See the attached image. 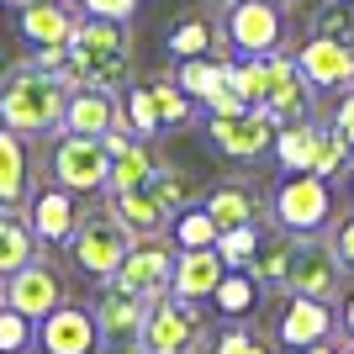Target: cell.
<instances>
[{"label": "cell", "instance_id": "obj_33", "mask_svg": "<svg viewBox=\"0 0 354 354\" xmlns=\"http://www.w3.org/2000/svg\"><path fill=\"white\" fill-rule=\"evenodd\" d=\"M122 122H127L138 138H148V143L164 133V117H159V106H153V95H148V85L122 90Z\"/></svg>", "mask_w": 354, "mask_h": 354}, {"label": "cell", "instance_id": "obj_37", "mask_svg": "<svg viewBox=\"0 0 354 354\" xmlns=\"http://www.w3.org/2000/svg\"><path fill=\"white\" fill-rule=\"evenodd\" d=\"M32 344H37V323L11 301H0V354H27Z\"/></svg>", "mask_w": 354, "mask_h": 354}, {"label": "cell", "instance_id": "obj_39", "mask_svg": "<svg viewBox=\"0 0 354 354\" xmlns=\"http://www.w3.org/2000/svg\"><path fill=\"white\" fill-rule=\"evenodd\" d=\"M153 185H159V196L169 201V212H185V207L196 201L191 175H185V169H175V164H159V169H153Z\"/></svg>", "mask_w": 354, "mask_h": 354}, {"label": "cell", "instance_id": "obj_25", "mask_svg": "<svg viewBox=\"0 0 354 354\" xmlns=\"http://www.w3.org/2000/svg\"><path fill=\"white\" fill-rule=\"evenodd\" d=\"M169 74H175V85L185 90L196 106H207L212 90L227 85V59H212V53H201V59H180Z\"/></svg>", "mask_w": 354, "mask_h": 354}, {"label": "cell", "instance_id": "obj_19", "mask_svg": "<svg viewBox=\"0 0 354 354\" xmlns=\"http://www.w3.org/2000/svg\"><path fill=\"white\" fill-rule=\"evenodd\" d=\"M333 307L328 301H317V296H296L281 307V323H275V339L286 344V349H307V344H323L333 339Z\"/></svg>", "mask_w": 354, "mask_h": 354}, {"label": "cell", "instance_id": "obj_43", "mask_svg": "<svg viewBox=\"0 0 354 354\" xmlns=\"http://www.w3.org/2000/svg\"><path fill=\"white\" fill-rule=\"evenodd\" d=\"M328 122H333V127H339V138L354 148V85L339 90V101H333V117H328Z\"/></svg>", "mask_w": 354, "mask_h": 354}, {"label": "cell", "instance_id": "obj_1", "mask_svg": "<svg viewBox=\"0 0 354 354\" xmlns=\"http://www.w3.org/2000/svg\"><path fill=\"white\" fill-rule=\"evenodd\" d=\"M69 85H95V90H127L133 85V37L127 21L106 16H80L69 37Z\"/></svg>", "mask_w": 354, "mask_h": 354}, {"label": "cell", "instance_id": "obj_7", "mask_svg": "<svg viewBox=\"0 0 354 354\" xmlns=\"http://www.w3.org/2000/svg\"><path fill=\"white\" fill-rule=\"evenodd\" d=\"M127 249H133V233L111 217V207H106V212H85V217H80V227H74V238H69L74 270H80V275H90V281H111V275H117V265L127 259Z\"/></svg>", "mask_w": 354, "mask_h": 354}, {"label": "cell", "instance_id": "obj_9", "mask_svg": "<svg viewBox=\"0 0 354 354\" xmlns=\"http://www.w3.org/2000/svg\"><path fill=\"white\" fill-rule=\"evenodd\" d=\"M344 275H349V270L339 265V254L328 249V238H317V233L291 238V275H286V291L333 301V296L344 291Z\"/></svg>", "mask_w": 354, "mask_h": 354}, {"label": "cell", "instance_id": "obj_10", "mask_svg": "<svg viewBox=\"0 0 354 354\" xmlns=\"http://www.w3.org/2000/svg\"><path fill=\"white\" fill-rule=\"evenodd\" d=\"M207 143L217 148L222 159H238V164H254L275 148V122L249 106V111H233V117H207Z\"/></svg>", "mask_w": 354, "mask_h": 354}, {"label": "cell", "instance_id": "obj_36", "mask_svg": "<svg viewBox=\"0 0 354 354\" xmlns=\"http://www.w3.org/2000/svg\"><path fill=\"white\" fill-rule=\"evenodd\" d=\"M148 95H153V106H159V117H164V127H180V122L191 117V95L175 85V74H153L148 80Z\"/></svg>", "mask_w": 354, "mask_h": 354}, {"label": "cell", "instance_id": "obj_8", "mask_svg": "<svg viewBox=\"0 0 354 354\" xmlns=\"http://www.w3.org/2000/svg\"><path fill=\"white\" fill-rule=\"evenodd\" d=\"M48 164H53V185H64L74 196H95L111 180V153H106L101 138H90V133H59Z\"/></svg>", "mask_w": 354, "mask_h": 354}, {"label": "cell", "instance_id": "obj_13", "mask_svg": "<svg viewBox=\"0 0 354 354\" xmlns=\"http://www.w3.org/2000/svg\"><path fill=\"white\" fill-rule=\"evenodd\" d=\"M291 59H296V69H301L312 85H317V95H339V90L354 85V43L317 37V32H312L307 43L291 53Z\"/></svg>", "mask_w": 354, "mask_h": 354}, {"label": "cell", "instance_id": "obj_42", "mask_svg": "<svg viewBox=\"0 0 354 354\" xmlns=\"http://www.w3.org/2000/svg\"><path fill=\"white\" fill-rule=\"evenodd\" d=\"M85 16H106V21H133L143 0H74Z\"/></svg>", "mask_w": 354, "mask_h": 354}, {"label": "cell", "instance_id": "obj_46", "mask_svg": "<svg viewBox=\"0 0 354 354\" xmlns=\"http://www.w3.org/2000/svg\"><path fill=\"white\" fill-rule=\"evenodd\" d=\"M270 6H281V11H286V6H296V0H270Z\"/></svg>", "mask_w": 354, "mask_h": 354}, {"label": "cell", "instance_id": "obj_6", "mask_svg": "<svg viewBox=\"0 0 354 354\" xmlns=\"http://www.w3.org/2000/svg\"><path fill=\"white\" fill-rule=\"evenodd\" d=\"M217 37L233 48V59H265V53H281L286 11H281V6H270V0H233V6H222Z\"/></svg>", "mask_w": 354, "mask_h": 354}, {"label": "cell", "instance_id": "obj_2", "mask_svg": "<svg viewBox=\"0 0 354 354\" xmlns=\"http://www.w3.org/2000/svg\"><path fill=\"white\" fill-rule=\"evenodd\" d=\"M64 101H69V85L59 74L21 64V69H11L0 80V127H11L21 138L64 133Z\"/></svg>", "mask_w": 354, "mask_h": 354}, {"label": "cell", "instance_id": "obj_48", "mask_svg": "<svg viewBox=\"0 0 354 354\" xmlns=\"http://www.w3.org/2000/svg\"><path fill=\"white\" fill-rule=\"evenodd\" d=\"M212 6H217V11H222V6H233V0H212Z\"/></svg>", "mask_w": 354, "mask_h": 354}, {"label": "cell", "instance_id": "obj_40", "mask_svg": "<svg viewBox=\"0 0 354 354\" xmlns=\"http://www.w3.org/2000/svg\"><path fill=\"white\" fill-rule=\"evenodd\" d=\"M227 85L243 106H259V59H227Z\"/></svg>", "mask_w": 354, "mask_h": 354}, {"label": "cell", "instance_id": "obj_35", "mask_svg": "<svg viewBox=\"0 0 354 354\" xmlns=\"http://www.w3.org/2000/svg\"><path fill=\"white\" fill-rule=\"evenodd\" d=\"M207 354H275V344H270L265 333H254V328L238 317L233 328H222V333L207 339Z\"/></svg>", "mask_w": 354, "mask_h": 354}, {"label": "cell", "instance_id": "obj_11", "mask_svg": "<svg viewBox=\"0 0 354 354\" xmlns=\"http://www.w3.org/2000/svg\"><path fill=\"white\" fill-rule=\"evenodd\" d=\"M37 349L43 354H101V323L95 312L80 301H59V307L37 317Z\"/></svg>", "mask_w": 354, "mask_h": 354}, {"label": "cell", "instance_id": "obj_17", "mask_svg": "<svg viewBox=\"0 0 354 354\" xmlns=\"http://www.w3.org/2000/svg\"><path fill=\"white\" fill-rule=\"evenodd\" d=\"M80 16L85 11H80L74 0H27V6L16 11V32H21V43H32V48H69Z\"/></svg>", "mask_w": 354, "mask_h": 354}, {"label": "cell", "instance_id": "obj_47", "mask_svg": "<svg viewBox=\"0 0 354 354\" xmlns=\"http://www.w3.org/2000/svg\"><path fill=\"white\" fill-rule=\"evenodd\" d=\"M6 6H16V11H21V6H27V0H6Z\"/></svg>", "mask_w": 354, "mask_h": 354}, {"label": "cell", "instance_id": "obj_21", "mask_svg": "<svg viewBox=\"0 0 354 354\" xmlns=\"http://www.w3.org/2000/svg\"><path fill=\"white\" fill-rule=\"evenodd\" d=\"M32 153H27V138L0 127V212H27L32 201Z\"/></svg>", "mask_w": 354, "mask_h": 354}, {"label": "cell", "instance_id": "obj_29", "mask_svg": "<svg viewBox=\"0 0 354 354\" xmlns=\"http://www.w3.org/2000/svg\"><path fill=\"white\" fill-rule=\"evenodd\" d=\"M217 217H212L207 207H185V212H175V222H169V243L175 249H217Z\"/></svg>", "mask_w": 354, "mask_h": 354}, {"label": "cell", "instance_id": "obj_4", "mask_svg": "<svg viewBox=\"0 0 354 354\" xmlns=\"http://www.w3.org/2000/svg\"><path fill=\"white\" fill-rule=\"evenodd\" d=\"M328 222H333V191H328V180L312 175V169H291L275 185V196H270V227L301 238V233H323Z\"/></svg>", "mask_w": 354, "mask_h": 354}, {"label": "cell", "instance_id": "obj_23", "mask_svg": "<svg viewBox=\"0 0 354 354\" xmlns=\"http://www.w3.org/2000/svg\"><path fill=\"white\" fill-rule=\"evenodd\" d=\"M37 233H32V222L21 212H0V281H11L16 270H27L37 259Z\"/></svg>", "mask_w": 354, "mask_h": 354}, {"label": "cell", "instance_id": "obj_22", "mask_svg": "<svg viewBox=\"0 0 354 354\" xmlns=\"http://www.w3.org/2000/svg\"><path fill=\"white\" fill-rule=\"evenodd\" d=\"M222 254L217 249H175V270H169V291L185 296V301H201V296L217 291L222 281Z\"/></svg>", "mask_w": 354, "mask_h": 354}, {"label": "cell", "instance_id": "obj_20", "mask_svg": "<svg viewBox=\"0 0 354 354\" xmlns=\"http://www.w3.org/2000/svg\"><path fill=\"white\" fill-rule=\"evenodd\" d=\"M122 122V95L117 90H95V85H69L64 101V133H90L101 138Z\"/></svg>", "mask_w": 354, "mask_h": 354}, {"label": "cell", "instance_id": "obj_18", "mask_svg": "<svg viewBox=\"0 0 354 354\" xmlns=\"http://www.w3.org/2000/svg\"><path fill=\"white\" fill-rule=\"evenodd\" d=\"M21 217L32 222L37 243H69L85 212H80V196H74V191H64V185H43V191H32V201H27Z\"/></svg>", "mask_w": 354, "mask_h": 354}, {"label": "cell", "instance_id": "obj_38", "mask_svg": "<svg viewBox=\"0 0 354 354\" xmlns=\"http://www.w3.org/2000/svg\"><path fill=\"white\" fill-rule=\"evenodd\" d=\"M312 32H317V37L354 43V0H323V11L312 16Z\"/></svg>", "mask_w": 354, "mask_h": 354}, {"label": "cell", "instance_id": "obj_15", "mask_svg": "<svg viewBox=\"0 0 354 354\" xmlns=\"http://www.w3.org/2000/svg\"><path fill=\"white\" fill-rule=\"evenodd\" d=\"M95 323H101V344L106 349H138V333H143L148 317V296L122 291L117 281H106V291L95 296Z\"/></svg>", "mask_w": 354, "mask_h": 354}, {"label": "cell", "instance_id": "obj_12", "mask_svg": "<svg viewBox=\"0 0 354 354\" xmlns=\"http://www.w3.org/2000/svg\"><path fill=\"white\" fill-rule=\"evenodd\" d=\"M169 270H175V243H169V233L133 238V249H127V259L117 265L111 281H117L122 291H133V296H159V291H169Z\"/></svg>", "mask_w": 354, "mask_h": 354}, {"label": "cell", "instance_id": "obj_3", "mask_svg": "<svg viewBox=\"0 0 354 354\" xmlns=\"http://www.w3.org/2000/svg\"><path fill=\"white\" fill-rule=\"evenodd\" d=\"M201 339H207V328H201V301H185V296H175V291L148 296L138 354H196Z\"/></svg>", "mask_w": 354, "mask_h": 354}, {"label": "cell", "instance_id": "obj_32", "mask_svg": "<svg viewBox=\"0 0 354 354\" xmlns=\"http://www.w3.org/2000/svg\"><path fill=\"white\" fill-rule=\"evenodd\" d=\"M354 159V148L339 138V127L333 122H317V148H312V175H323V180H339L344 169H349Z\"/></svg>", "mask_w": 354, "mask_h": 354}, {"label": "cell", "instance_id": "obj_34", "mask_svg": "<svg viewBox=\"0 0 354 354\" xmlns=\"http://www.w3.org/2000/svg\"><path fill=\"white\" fill-rule=\"evenodd\" d=\"M259 243H265V227H259V222H238V227H222L217 233V254H222L227 270H243L254 254H259Z\"/></svg>", "mask_w": 354, "mask_h": 354}, {"label": "cell", "instance_id": "obj_31", "mask_svg": "<svg viewBox=\"0 0 354 354\" xmlns=\"http://www.w3.org/2000/svg\"><path fill=\"white\" fill-rule=\"evenodd\" d=\"M164 43H169L175 59H201V53H217V27H212L207 16H185V21L169 27Z\"/></svg>", "mask_w": 354, "mask_h": 354}, {"label": "cell", "instance_id": "obj_44", "mask_svg": "<svg viewBox=\"0 0 354 354\" xmlns=\"http://www.w3.org/2000/svg\"><path fill=\"white\" fill-rule=\"evenodd\" d=\"M333 323H339V333H344V339L354 344V291L344 296V307H339V317H333Z\"/></svg>", "mask_w": 354, "mask_h": 354}, {"label": "cell", "instance_id": "obj_49", "mask_svg": "<svg viewBox=\"0 0 354 354\" xmlns=\"http://www.w3.org/2000/svg\"><path fill=\"white\" fill-rule=\"evenodd\" d=\"M344 344H349V339H344ZM349 354H354V344H349Z\"/></svg>", "mask_w": 354, "mask_h": 354}, {"label": "cell", "instance_id": "obj_5", "mask_svg": "<svg viewBox=\"0 0 354 354\" xmlns=\"http://www.w3.org/2000/svg\"><path fill=\"white\" fill-rule=\"evenodd\" d=\"M259 111L275 127L281 122H317V85L296 69L291 53H265L259 59Z\"/></svg>", "mask_w": 354, "mask_h": 354}, {"label": "cell", "instance_id": "obj_26", "mask_svg": "<svg viewBox=\"0 0 354 354\" xmlns=\"http://www.w3.org/2000/svg\"><path fill=\"white\" fill-rule=\"evenodd\" d=\"M259 296H265V286L254 281L249 270H222L212 301H217L222 317H254V312H259Z\"/></svg>", "mask_w": 354, "mask_h": 354}, {"label": "cell", "instance_id": "obj_24", "mask_svg": "<svg viewBox=\"0 0 354 354\" xmlns=\"http://www.w3.org/2000/svg\"><path fill=\"white\" fill-rule=\"evenodd\" d=\"M201 207L217 217V227H238V222H259V191L243 185V180H222L212 185Z\"/></svg>", "mask_w": 354, "mask_h": 354}, {"label": "cell", "instance_id": "obj_45", "mask_svg": "<svg viewBox=\"0 0 354 354\" xmlns=\"http://www.w3.org/2000/svg\"><path fill=\"white\" fill-rule=\"evenodd\" d=\"M296 354H349V344L344 339H323V344H307V349H296Z\"/></svg>", "mask_w": 354, "mask_h": 354}, {"label": "cell", "instance_id": "obj_28", "mask_svg": "<svg viewBox=\"0 0 354 354\" xmlns=\"http://www.w3.org/2000/svg\"><path fill=\"white\" fill-rule=\"evenodd\" d=\"M312 148H317V122H281L270 153L281 169H312Z\"/></svg>", "mask_w": 354, "mask_h": 354}, {"label": "cell", "instance_id": "obj_16", "mask_svg": "<svg viewBox=\"0 0 354 354\" xmlns=\"http://www.w3.org/2000/svg\"><path fill=\"white\" fill-rule=\"evenodd\" d=\"M111 201V217L127 227L133 238H159L169 233V222H175V212H169V201L159 196V185L153 180H143V185H127V191H106Z\"/></svg>", "mask_w": 354, "mask_h": 354}, {"label": "cell", "instance_id": "obj_27", "mask_svg": "<svg viewBox=\"0 0 354 354\" xmlns=\"http://www.w3.org/2000/svg\"><path fill=\"white\" fill-rule=\"evenodd\" d=\"M243 270H249L265 291H286V275H291V233H281V227H275V238H265V243H259V254H254Z\"/></svg>", "mask_w": 354, "mask_h": 354}, {"label": "cell", "instance_id": "obj_14", "mask_svg": "<svg viewBox=\"0 0 354 354\" xmlns=\"http://www.w3.org/2000/svg\"><path fill=\"white\" fill-rule=\"evenodd\" d=\"M64 296H69V291H64V275L48 265L43 254H37L27 270H16L11 281H0V301H11L16 312H27L32 323H37V317H48Z\"/></svg>", "mask_w": 354, "mask_h": 354}, {"label": "cell", "instance_id": "obj_30", "mask_svg": "<svg viewBox=\"0 0 354 354\" xmlns=\"http://www.w3.org/2000/svg\"><path fill=\"white\" fill-rule=\"evenodd\" d=\"M153 169H159V159H153V148L138 138V143H127L111 159V180H106V191H127V185H143V180H153Z\"/></svg>", "mask_w": 354, "mask_h": 354}, {"label": "cell", "instance_id": "obj_41", "mask_svg": "<svg viewBox=\"0 0 354 354\" xmlns=\"http://www.w3.org/2000/svg\"><path fill=\"white\" fill-rule=\"evenodd\" d=\"M323 233H328V249L339 254V265H344V270H349V275H354V212H344V217H333V222H328V227H323Z\"/></svg>", "mask_w": 354, "mask_h": 354}]
</instances>
